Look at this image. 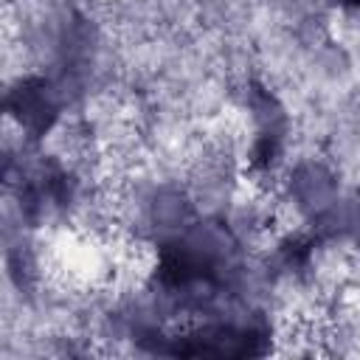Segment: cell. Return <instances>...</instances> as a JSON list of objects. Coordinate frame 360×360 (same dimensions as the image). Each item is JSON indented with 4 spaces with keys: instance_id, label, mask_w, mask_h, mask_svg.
<instances>
[{
    "instance_id": "6da1fadb",
    "label": "cell",
    "mask_w": 360,
    "mask_h": 360,
    "mask_svg": "<svg viewBox=\"0 0 360 360\" xmlns=\"http://www.w3.org/2000/svg\"><path fill=\"white\" fill-rule=\"evenodd\" d=\"M197 219L191 194L183 183H158L149 200V233L155 242L183 233Z\"/></svg>"
}]
</instances>
